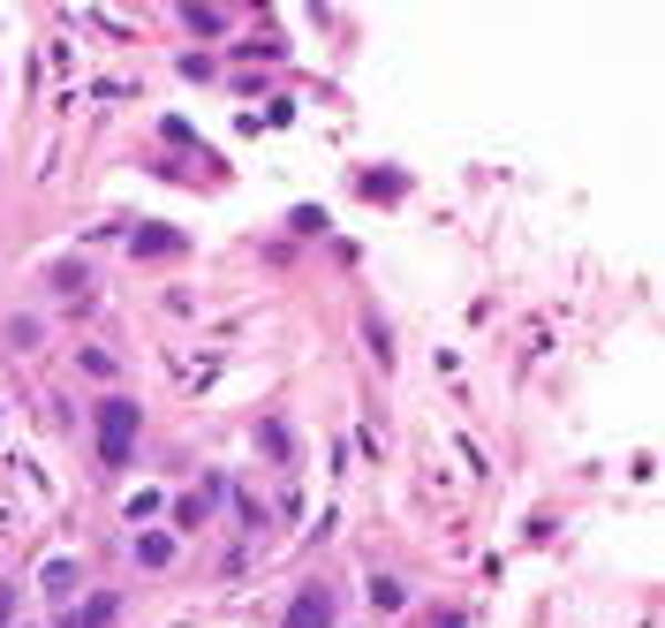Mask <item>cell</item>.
<instances>
[{
  "label": "cell",
  "instance_id": "cell-1",
  "mask_svg": "<svg viewBox=\"0 0 665 628\" xmlns=\"http://www.w3.org/2000/svg\"><path fill=\"white\" fill-rule=\"evenodd\" d=\"M136 432H144V409H136L129 394H106V402L91 409V439H99V469H129V455H136Z\"/></svg>",
  "mask_w": 665,
  "mask_h": 628
},
{
  "label": "cell",
  "instance_id": "cell-2",
  "mask_svg": "<svg viewBox=\"0 0 665 628\" xmlns=\"http://www.w3.org/2000/svg\"><path fill=\"white\" fill-rule=\"evenodd\" d=\"M332 614H340V606H332V584H318V576H310V584L288 598L280 628H332Z\"/></svg>",
  "mask_w": 665,
  "mask_h": 628
},
{
  "label": "cell",
  "instance_id": "cell-3",
  "mask_svg": "<svg viewBox=\"0 0 665 628\" xmlns=\"http://www.w3.org/2000/svg\"><path fill=\"white\" fill-rule=\"evenodd\" d=\"M212 507H219V477H205L197 493H182V500H174V530H197Z\"/></svg>",
  "mask_w": 665,
  "mask_h": 628
},
{
  "label": "cell",
  "instance_id": "cell-4",
  "mask_svg": "<svg viewBox=\"0 0 665 628\" xmlns=\"http://www.w3.org/2000/svg\"><path fill=\"white\" fill-rule=\"evenodd\" d=\"M182 251V235H174V227H160V220H152V227H136V257H174Z\"/></svg>",
  "mask_w": 665,
  "mask_h": 628
},
{
  "label": "cell",
  "instance_id": "cell-5",
  "mask_svg": "<svg viewBox=\"0 0 665 628\" xmlns=\"http://www.w3.org/2000/svg\"><path fill=\"white\" fill-rule=\"evenodd\" d=\"M401 606H409V590L393 576H371V614H401Z\"/></svg>",
  "mask_w": 665,
  "mask_h": 628
},
{
  "label": "cell",
  "instance_id": "cell-6",
  "mask_svg": "<svg viewBox=\"0 0 665 628\" xmlns=\"http://www.w3.org/2000/svg\"><path fill=\"white\" fill-rule=\"evenodd\" d=\"M45 598H76V560H53L45 568Z\"/></svg>",
  "mask_w": 665,
  "mask_h": 628
},
{
  "label": "cell",
  "instance_id": "cell-7",
  "mask_svg": "<svg viewBox=\"0 0 665 628\" xmlns=\"http://www.w3.org/2000/svg\"><path fill=\"white\" fill-rule=\"evenodd\" d=\"M136 560H144V568H166V560H174V538H136Z\"/></svg>",
  "mask_w": 665,
  "mask_h": 628
},
{
  "label": "cell",
  "instance_id": "cell-8",
  "mask_svg": "<svg viewBox=\"0 0 665 628\" xmlns=\"http://www.w3.org/2000/svg\"><path fill=\"white\" fill-rule=\"evenodd\" d=\"M114 621V598H91V614H69V628H106Z\"/></svg>",
  "mask_w": 665,
  "mask_h": 628
},
{
  "label": "cell",
  "instance_id": "cell-9",
  "mask_svg": "<svg viewBox=\"0 0 665 628\" xmlns=\"http://www.w3.org/2000/svg\"><path fill=\"white\" fill-rule=\"evenodd\" d=\"M16 606H23V584H0V628H16Z\"/></svg>",
  "mask_w": 665,
  "mask_h": 628
},
{
  "label": "cell",
  "instance_id": "cell-10",
  "mask_svg": "<svg viewBox=\"0 0 665 628\" xmlns=\"http://www.w3.org/2000/svg\"><path fill=\"white\" fill-rule=\"evenodd\" d=\"M431 628H469V621H461V614H431Z\"/></svg>",
  "mask_w": 665,
  "mask_h": 628
}]
</instances>
